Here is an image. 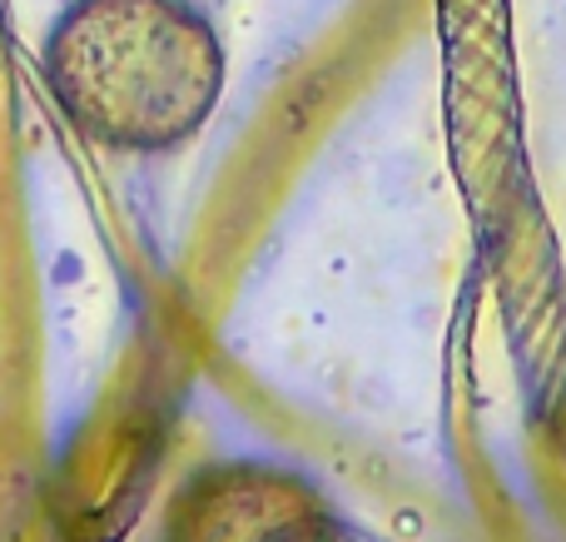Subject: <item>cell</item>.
Masks as SVG:
<instances>
[{"instance_id": "1", "label": "cell", "mask_w": 566, "mask_h": 542, "mask_svg": "<svg viewBox=\"0 0 566 542\" xmlns=\"http://www.w3.org/2000/svg\"><path fill=\"white\" fill-rule=\"evenodd\" d=\"M40 75L85 139L159 155L214 115L224 45L195 0H70L45 35Z\"/></svg>"}, {"instance_id": "2", "label": "cell", "mask_w": 566, "mask_h": 542, "mask_svg": "<svg viewBox=\"0 0 566 542\" xmlns=\"http://www.w3.org/2000/svg\"><path fill=\"white\" fill-rule=\"evenodd\" d=\"M159 542H382L318 483L264 458H219L179 483Z\"/></svg>"}]
</instances>
